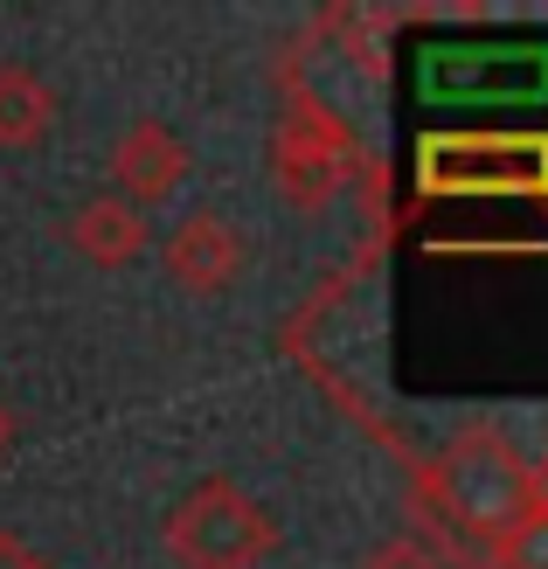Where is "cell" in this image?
Returning <instances> with one entry per match:
<instances>
[{"instance_id": "1", "label": "cell", "mask_w": 548, "mask_h": 569, "mask_svg": "<svg viewBox=\"0 0 548 569\" xmlns=\"http://www.w3.org/2000/svg\"><path fill=\"white\" fill-rule=\"evenodd\" d=\"M424 493L445 515V535L479 542V549H494L514 521H528L548 500L541 466H528L521 451L507 445L500 423H466V431H451L445 451L424 466Z\"/></svg>"}, {"instance_id": "11", "label": "cell", "mask_w": 548, "mask_h": 569, "mask_svg": "<svg viewBox=\"0 0 548 569\" xmlns=\"http://www.w3.org/2000/svg\"><path fill=\"white\" fill-rule=\"evenodd\" d=\"M0 569H49L36 549H28L21 542V535H8V528H0Z\"/></svg>"}, {"instance_id": "7", "label": "cell", "mask_w": 548, "mask_h": 569, "mask_svg": "<svg viewBox=\"0 0 548 569\" xmlns=\"http://www.w3.org/2000/svg\"><path fill=\"white\" fill-rule=\"evenodd\" d=\"M70 250L98 271H126L147 250V216L132 202H119V194H98V202H83L70 216Z\"/></svg>"}, {"instance_id": "2", "label": "cell", "mask_w": 548, "mask_h": 569, "mask_svg": "<svg viewBox=\"0 0 548 569\" xmlns=\"http://www.w3.org/2000/svg\"><path fill=\"white\" fill-rule=\"evenodd\" d=\"M167 556L181 569H257L278 549V521L237 479H201L167 507Z\"/></svg>"}, {"instance_id": "8", "label": "cell", "mask_w": 548, "mask_h": 569, "mask_svg": "<svg viewBox=\"0 0 548 569\" xmlns=\"http://www.w3.org/2000/svg\"><path fill=\"white\" fill-rule=\"evenodd\" d=\"M56 126V91L49 77L0 63V147H36V139Z\"/></svg>"}, {"instance_id": "4", "label": "cell", "mask_w": 548, "mask_h": 569, "mask_svg": "<svg viewBox=\"0 0 548 569\" xmlns=\"http://www.w3.org/2000/svg\"><path fill=\"white\" fill-rule=\"evenodd\" d=\"M424 194H479L548 188V139H424Z\"/></svg>"}, {"instance_id": "3", "label": "cell", "mask_w": 548, "mask_h": 569, "mask_svg": "<svg viewBox=\"0 0 548 569\" xmlns=\"http://www.w3.org/2000/svg\"><path fill=\"white\" fill-rule=\"evenodd\" d=\"M271 174L292 209H333L368 174V160L340 111H327L320 98H292V111L271 132Z\"/></svg>"}, {"instance_id": "12", "label": "cell", "mask_w": 548, "mask_h": 569, "mask_svg": "<svg viewBox=\"0 0 548 569\" xmlns=\"http://www.w3.org/2000/svg\"><path fill=\"white\" fill-rule=\"evenodd\" d=\"M8 451H14V410L0 403V459H8Z\"/></svg>"}, {"instance_id": "6", "label": "cell", "mask_w": 548, "mask_h": 569, "mask_svg": "<svg viewBox=\"0 0 548 569\" xmlns=\"http://www.w3.org/2000/svg\"><path fill=\"white\" fill-rule=\"evenodd\" d=\"M111 181H119V202H132L139 216L175 202L181 181H188V147L181 132L167 119H139L119 132V147H111Z\"/></svg>"}, {"instance_id": "9", "label": "cell", "mask_w": 548, "mask_h": 569, "mask_svg": "<svg viewBox=\"0 0 548 569\" xmlns=\"http://www.w3.org/2000/svg\"><path fill=\"white\" fill-rule=\"evenodd\" d=\"M486 556H494V569H548V500L535 507L528 521H514Z\"/></svg>"}, {"instance_id": "10", "label": "cell", "mask_w": 548, "mask_h": 569, "mask_svg": "<svg viewBox=\"0 0 548 569\" xmlns=\"http://www.w3.org/2000/svg\"><path fill=\"white\" fill-rule=\"evenodd\" d=\"M361 569H445V562L430 556L424 535H389V542H375V549L361 556Z\"/></svg>"}, {"instance_id": "5", "label": "cell", "mask_w": 548, "mask_h": 569, "mask_svg": "<svg viewBox=\"0 0 548 569\" xmlns=\"http://www.w3.org/2000/svg\"><path fill=\"white\" fill-rule=\"evenodd\" d=\"M160 264H167V278H175L181 292L216 299V292H229V284L243 278V230H237L222 209H195V216L175 222V237H167Z\"/></svg>"}]
</instances>
